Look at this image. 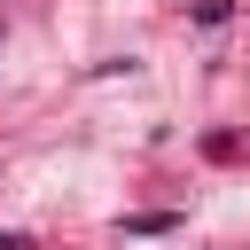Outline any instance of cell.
Masks as SVG:
<instances>
[{"label":"cell","mask_w":250,"mask_h":250,"mask_svg":"<svg viewBox=\"0 0 250 250\" xmlns=\"http://www.w3.org/2000/svg\"><path fill=\"white\" fill-rule=\"evenodd\" d=\"M234 16V0H195V23H227Z\"/></svg>","instance_id":"cell-1"},{"label":"cell","mask_w":250,"mask_h":250,"mask_svg":"<svg viewBox=\"0 0 250 250\" xmlns=\"http://www.w3.org/2000/svg\"><path fill=\"white\" fill-rule=\"evenodd\" d=\"M0 250H31V242H23V234H0Z\"/></svg>","instance_id":"cell-2"}]
</instances>
